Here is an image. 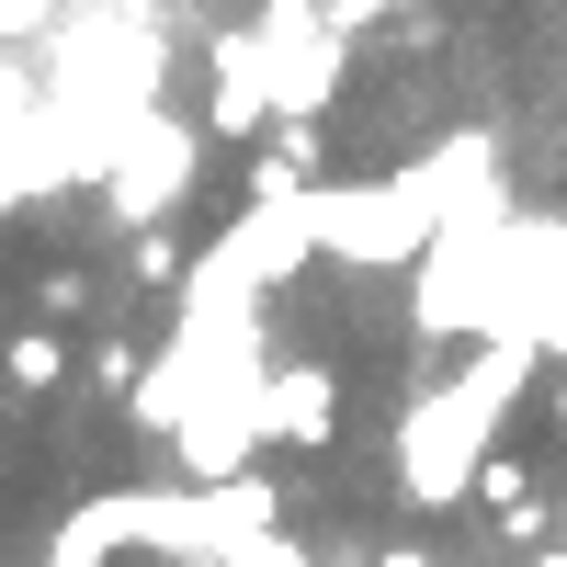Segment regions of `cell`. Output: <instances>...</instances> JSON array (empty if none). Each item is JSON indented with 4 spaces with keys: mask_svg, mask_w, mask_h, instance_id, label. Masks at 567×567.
<instances>
[{
    "mask_svg": "<svg viewBox=\"0 0 567 567\" xmlns=\"http://www.w3.org/2000/svg\"><path fill=\"white\" fill-rule=\"evenodd\" d=\"M534 420H545V432H556V443H567V374H556V386H545V398H534Z\"/></svg>",
    "mask_w": 567,
    "mask_h": 567,
    "instance_id": "3957f363",
    "label": "cell"
},
{
    "mask_svg": "<svg viewBox=\"0 0 567 567\" xmlns=\"http://www.w3.org/2000/svg\"><path fill=\"white\" fill-rule=\"evenodd\" d=\"M374 567H443L432 545H386V556H374Z\"/></svg>",
    "mask_w": 567,
    "mask_h": 567,
    "instance_id": "277c9868",
    "label": "cell"
},
{
    "mask_svg": "<svg viewBox=\"0 0 567 567\" xmlns=\"http://www.w3.org/2000/svg\"><path fill=\"white\" fill-rule=\"evenodd\" d=\"M0 386L12 398H58L69 386V341L58 329H12V341H0Z\"/></svg>",
    "mask_w": 567,
    "mask_h": 567,
    "instance_id": "6da1fadb",
    "label": "cell"
},
{
    "mask_svg": "<svg viewBox=\"0 0 567 567\" xmlns=\"http://www.w3.org/2000/svg\"><path fill=\"white\" fill-rule=\"evenodd\" d=\"M45 23H58V0H0V45H34Z\"/></svg>",
    "mask_w": 567,
    "mask_h": 567,
    "instance_id": "7a4b0ae2",
    "label": "cell"
}]
</instances>
